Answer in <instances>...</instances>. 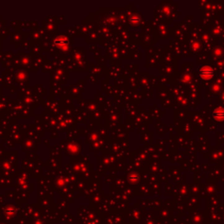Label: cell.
Instances as JSON below:
<instances>
[{
	"label": "cell",
	"mask_w": 224,
	"mask_h": 224,
	"mask_svg": "<svg viewBox=\"0 0 224 224\" xmlns=\"http://www.w3.org/2000/svg\"><path fill=\"white\" fill-rule=\"evenodd\" d=\"M214 116L215 118L217 119H223L224 118V110H215L214 113Z\"/></svg>",
	"instance_id": "6da1fadb"
}]
</instances>
